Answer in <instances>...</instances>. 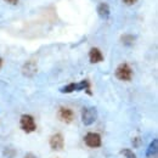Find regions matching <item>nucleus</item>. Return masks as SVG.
<instances>
[{
    "label": "nucleus",
    "instance_id": "f257e3e1",
    "mask_svg": "<svg viewBox=\"0 0 158 158\" xmlns=\"http://www.w3.org/2000/svg\"><path fill=\"white\" fill-rule=\"evenodd\" d=\"M80 90H86L88 94L90 95V83L88 80H81L80 83H71L68 85H66L64 88L61 89V93H64V94H69V93H73V91H80Z\"/></svg>",
    "mask_w": 158,
    "mask_h": 158
},
{
    "label": "nucleus",
    "instance_id": "f03ea898",
    "mask_svg": "<svg viewBox=\"0 0 158 158\" xmlns=\"http://www.w3.org/2000/svg\"><path fill=\"white\" fill-rule=\"evenodd\" d=\"M116 77L119 80L129 81L133 78V69L130 68V66L128 63H120L116 69Z\"/></svg>",
    "mask_w": 158,
    "mask_h": 158
},
{
    "label": "nucleus",
    "instance_id": "7ed1b4c3",
    "mask_svg": "<svg viewBox=\"0 0 158 158\" xmlns=\"http://www.w3.org/2000/svg\"><path fill=\"white\" fill-rule=\"evenodd\" d=\"M20 125L23 131L26 133H32L37 129V124L34 122V118L29 114H23L20 119Z\"/></svg>",
    "mask_w": 158,
    "mask_h": 158
},
{
    "label": "nucleus",
    "instance_id": "20e7f679",
    "mask_svg": "<svg viewBox=\"0 0 158 158\" xmlns=\"http://www.w3.org/2000/svg\"><path fill=\"white\" fill-rule=\"evenodd\" d=\"M98 118V111L94 107H88L83 110L81 113V120L84 123V125H91Z\"/></svg>",
    "mask_w": 158,
    "mask_h": 158
},
{
    "label": "nucleus",
    "instance_id": "39448f33",
    "mask_svg": "<svg viewBox=\"0 0 158 158\" xmlns=\"http://www.w3.org/2000/svg\"><path fill=\"white\" fill-rule=\"evenodd\" d=\"M84 141H85L86 146L93 147V148H96V147L101 146V136L98 133H88L84 138Z\"/></svg>",
    "mask_w": 158,
    "mask_h": 158
},
{
    "label": "nucleus",
    "instance_id": "423d86ee",
    "mask_svg": "<svg viewBox=\"0 0 158 158\" xmlns=\"http://www.w3.org/2000/svg\"><path fill=\"white\" fill-rule=\"evenodd\" d=\"M59 118L64 123H71L74 119V113L67 107H61L59 110Z\"/></svg>",
    "mask_w": 158,
    "mask_h": 158
},
{
    "label": "nucleus",
    "instance_id": "0eeeda50",
    "mask_svg": "<svg viewBox=\"0 0 158 158\" xmlns=\"http://www.w3.org/2000/svg\"><path fill=\"white\" fill-rule=\"evenodd\" d=\"M63 145H64L63 136H62V134H60V133L55 134L52 138L50 139V146H51L52 150H56V151L62 150V148H63Z\"/></svg>",
    "mask_w": 158,
    "mask_h": 158
},
{
    "label": "nucleus",
    "instance_id": "6e6552de",
    "mask_svg": "<svg viewBox=\"0 0 158 158\" xmlns=\"http://www.w3.org/2000/svg\"><path fill=\"white\" fill-rule=\"evenodd\" d=\"M22 72L26 77H33L37 73V63L34 61H28L23 64Z\"/></svg>",
    "mask_w": 158,
    "mask_h": 158
},
{
    "label": "nucleus",
    "instance_id": "1a4fd4ad",
    "mask_svg": "<svg viewBox=\"0 0 158 158\" xmlns=\"http://www.w3.org/2000/svg\"><path fill=\"white\" fill-rule=\"evenodd\" d=\"M89 60L91 63H99L103 60V55L101 54L98 48H93L90 51H89Z\"/></svg>",
    "mask_w": 158,
    "mask_h": 158
},
{
    "label": "nucleus",
    "instance_id": "9d476101",
    "mask_svg": "<svg viewBox=\"0 0 158 158\" xmlns=\"http://www.w3.org/2000/svg\"><path fill=\"white\" fill-rule=\"evenodd\" d=\"M98 14L102 19H107L110 16V6L107 2H100L98 6Z\"/></svg>",
    "mask_w": 158,
    "mask_h": 158
},
{
    "label": "nucleus",
    "instance_id": "9b49d317",
    "mask_svg": "<svg viewBox=\"0 0 158 158\" xmlns=\"http://www.w3.org/2000/svg\"><path fill=\"white\" fill-rule=\"evenodd\" d=\"M157 140L155 139L151 143H150V146H148V150H147V157H152V156H156L157 155Z\"/></svg>",
    "mask_w": 158,
    "mask_h": 158
},
{
    "label": "nucleus",
    "instance_id": "f8f14e48",
    "mask_svg": "<svg viewBox=\"0 0 158 158\" xmlns=\"http://www.w3.org/2000/svg\"><path fill=\"white\" fill-rule=\"evenodd\" d=\"M122 41H123L125 45H131L133 41H134V37H133V35H129V34L123 35V37H122Z\"/></svg>",
    "mask_w": 158,
    "mask_h": 158
},
{
    "label": "nucleus",
    "instance_id": "ddd939ff",
    "mask_svg": "<svg viewBox=\"0 0 158 158\" xmlns=\"http://www.w3.org/2000/svg\"><path fill=\"white\" fill-rule=\"evenodd\" d=\"M122 155L125 158H136V156L133 153V151L129 150V148H124V150L122 151Z\"/></svg>",
    "mask_w": 158,
    "mask_h": 158
},
{
    "label": "nucleus",
    "instance_id": "4468645a",
    "mask_svg": "<svg viewBox=\"0 0 158 158\" xmlns=\"http://www.w3.org/2000/svg\"><path fill=\"white\" fill-rule=\"evenodd\" d=\"M136 1H138V0H123V2H124L125 5H128V6H130V5H134Z\"/></svg>",
    "mask_w": 158,
    "mask_h": 158
},
{
    "label": "nucleus",
    "instance_id": "2eb2a0df",
    "mask_svg": "<svg viewBox=\"0 0 158 158\" xmlns=\"http://www.w3.org/2000/svg\"><path fill=\"white\" fill-rule=\"evenodd\" d=\"M4 1H6L10 5H17L19 4V0H4Z\"/></svg>",
    "mask_w": 158,
    "mask_h": 158
},
{
    "label": "nucleus",
    "instance_id": "dca6fc26",
    "mask_svg": "<svg viewBox=\"0 0 158 158\" xmlns=\"http://www.w3.org/2000/svg\"><path fill=\"white\" fill-rule=\"evenodd\" d=\"M26 158H35V157H34V156H33L32 153H29V155H28V156H27Z\"/></svg>",
    "mask_w": 158,
    "mask_h": 158
},
{
    "label": "nucleus",
    "instance_id": "f3484780",
    "mask_svg": "<svg viewBox=\"0 0 158 158\" xmlns=\"http://www.w3.org/2000/svg\"><path fill=\"white\" fill-rule=\"evenodd\" d=\"M1 64H2V60L0 59V67H1Z\"/></svg>",
    "mask_w": 158,
    "mask_h": 158
}]
</instances>
